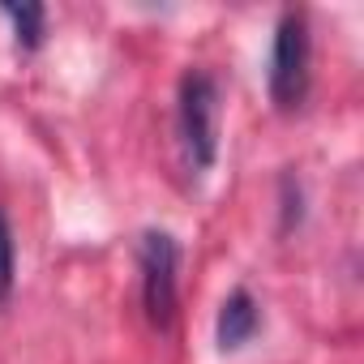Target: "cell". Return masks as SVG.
<instances>
[{
	"mask_svg": "<svg viewBox=\"0 0 364 364\" xmlns=\"http://www.w3.org/2000/svg\"><path fill=\"white\" fill-rule=\"evenodd\" d=\"M18 283V236H14V219L0 206V304H9Z\"/></svg>",
	"mask_w": 364,
	"mask_h": 364,
	"instance_id": "8992f818",
	"label": "cell"
},
{
	"mask_svg": "<svg viewBox=\"0 0 364 364\" xmlns=\"http://www.w3.org/2000/svg\"><path fill=\"white\" fill-rule=\"evenodd\" d=\"M0 14L9 18L14 26V39L22 52H35L48 35V9L39 5V0H22V5H0Z\"/></svg>",
	"mask_w": 364,
	"mask_h": 364,
	"instance_id": "5b68a950",
	"label": "cell"
},
{
	"mask_svg": "<svg viewBox=\"0 0 364 364\" xmlns=\"http://www.w3.org/2000/svg\"><path fill=\"white\" fill-rule=\"evenodd\" d=\"M309 77H313V39H309V18L300 9H287L274 26V43H270V99L274 107L291 112L304 103L309 95Z\"/></svg>",
	"mask_w": 364,
	"mask_h": 364,
	"instance_id": "3957f363",
	"label": "cell"
},
{
	"mask_svg": "<svg viewBox=\"0 0 364 364\" xmlns=\"http://www.w3.org/2000/svg\"><path fill=\"white\" fill-rule=\"evenodd\" d=\"M279 215H283V232H291L304 219V189L296 176H283V193H279Z\"/></svg>",
	"mask_w": 364,
	"mask_h": 364,
	"instance_id": "52a82bcc",
	"label": "cell"
},
{
	"mask_svg": "<svg viewBox=\"0 0 364 364\" xmlns=\"http://www.w3.org/2000/svg\"><path fill=\"white\" fill-rule=\"evenodd\" d=\"M137 274L146 321L154 330H171L180 300V240L163 228H146L137 236Z\"/></svg>",
	"mask_w": 364,
	"mask_h": 364,
	"instance_id": "7a4b0ae2",
	"label": "cell"
},
{
	"mask_svg": "<svg viewBox=\"0 0 364 364\" xmlns=\"http://www.w3.org/2000/svg\"><path fill=\"white\" fill-rule=\"evenodd\" d=\"M219 77L206 69H189L180 77L176 90V137H180V154L193 176L210 171L219 159Z\"/></svg>",
	"mask_w": 364,
	"mask_h": 364,
	"instance_id": "6da1fadb",
	"label": "cell"
},
{
	"mask_svg": "<svg viewBox=\"0 0 364 364\" xmlns=\"http://www.w3.org/2000/svg\"><path fill=\"white\" fill-rule=\"evenodd\" d=\"M262 330V304L249 287H232L219 304L215 317V343L219 351H240L245 343H253V334Z\"/></svg>",
	"mask_w": 364,
	"mask_h": 364,
	"instance_id": "277c9868",
	"label": "cell"
}]
</instances>
